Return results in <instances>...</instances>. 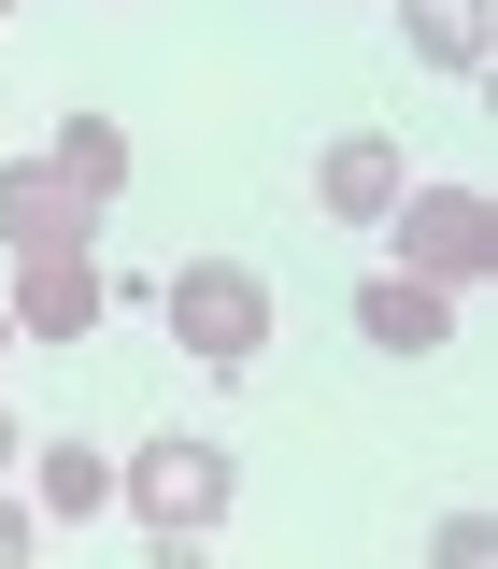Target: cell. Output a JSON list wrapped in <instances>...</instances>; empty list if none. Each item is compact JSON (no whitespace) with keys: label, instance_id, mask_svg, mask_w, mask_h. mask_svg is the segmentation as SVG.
<instances>
[{"label":"cell","instance_id":"obj_1","mask_svg":"<svg viewBox=\"0 0 498 569\" xmlns=\"http://www.w3.org/2000/svg\"><path fill=\"white\" fill-rule=\"evenodd\" d=\"M114 498H129L142 527H157V556H200L213 527H228V441L171 427V441H142L129 470H114Z\"/></svg>","mask_w":498,"mask_h":569},{"label":"cell","instance_id":"obj_2","mask_svg":"<svg viewBox=\"0 0 498 569\" xmlns=\"http://www.w3.org/2000/svg\"><path fill=\"white\" fill-rule=\"evenodd\" d=\"M385 242H399V271H427V284H485L498 271V200L485 186H399V200H385Z\"/></svg>","mask_w":498,"mask_h":569},{"label":"cell","instance_id":"obj_3","mask_svg":"<svg viewBox=\"0 0 498 569\" xmlns=\"http://www.w3.org/2000/svg\"><path fill=\"white\" fill-rule=\"evenodd\" d=\"M171 342L200 356V370H257V342H271V284L242 271V257H186V271H171Z\"/></svg>","mask_w":498,"mask_h":569},{"label":"cell","instance_id":"obj_4","mask_svg":"<svg viewBox=\"0 0 498 569\" xmlns=\"http://www.w3.org/2000/svg\"><path fill=\"white\" fill-rule=\"evenodd\" d=\"M86 228H100V200L58 186L43 157H29V171H0V257H86Z\"/></svg>","mask_w":498,"mask_h":569},{"label":"cell","instance_id":"obj_5","mask_svg":"<svg viewBox=\"0 0 498 569\" xmlns=\"http://www.w3.org/2000/svg\"><path fill=\"white\" fill-rule=\"evenodd\" d=\"M100 257H14V342H86L100 328Z\"/></svg>","mask_w":498,"mask_h":569},{"label":"cell","instance_id":"obj_6","mask_svg":"<svg viewBox=\"0 0 498 569\" xmlns=\"http://www.w3.org/2000/svg\"><path fill=\"white\" fill-rule=\"evenodd\" d=\"M356 328H370L385 356H441V342H456V284H427V271H370V284H356Z\"/></svg>","mask_w":498,"mask_h":569},{"label":"cell","instance_id":"obj_7","mask_svg":"<svg viewBox=\"0 0 498 569\" xmlns=\"http://www.w3.org/2000/svg\"><path fill=\"white\" fill-rule=\"evenodd\" d=\"M399 186H414V171H399V142H385V129H342L328 157H313V200L342 213V228H385V200H399Z\"/></svg>","mask_w":498,"mask_h":569},{"label":"cell","instance_id":"obj_8","mask_svg":"<svg viewBox=\"0 0 498 569\" xmlns=\"http://www.w3.org/2000/svg\"><path fill=\"white\" fill-rule=\"evenodd\" d=\"M399 43L427 71H485L498 58V0H399Z\"/></svg>","mask_w":498,"mask_h":569},{"label":"cell","instance_id":"obj_9","mask_svg":"<svg viewBox=\"0 0 498 569\" xmlns=\"http://www.w3.org/2000/svg\"><path fill=\"white\" fill-rule=\"evenodd\" d=\"M43 171L86 186V200H114V186H129V129H114V114H71V129L43 142Z\"/></svg>","mask_w":498,"mask_h":569},{"label":"cell","instance_id":"obj_10","mask_svg":"<svg viewBox=\"0 0 498 569\" xmlns=\"http://www.w3.org/2000/svg\"><path fill=\"white\" fill-rule=\"evenodd\" d=\"M29 485H43V512H58V527H86V512L114 498V470H100L86 441H43V456H29Z\"/></svg>","mask_w":498,"mask_h":569},{"label":"cell","instance_id":"obj_11","mask_svg":"<svg viewBox=\"0 0 498 569\" xmlns=\"http://www.w3.org/2000/svg\"><path fill=\"white\" fill-rule=\"evenodd\" d=\"M29 541H43V512H29V498H0V569H29Z\"/></svg>","mask_w":498,"mask_h":569},{"label":"cell","instance_id":"obj_12","mask_svg":"<svg viewBox=\"0 0 498 569\" xmlns=\"http://www.w3.org/2000/svg\"><path fill=\"white\" fill-rule=\"evenodd\" d=\"M14 456H29V441H14V413H0V470H14Z\"/></svg>","mask_w":498,"mask_h":569},{"label":"cell","instance_id":"obj_13","mask_svg":"<svg viewBox=\"0 0 498 569\" xmlns=\"http://www.w3.org/2000/svg\"><path fill=\"white\" fill-rule=\"evenodd\" d=\"M0 356H14V299H0Z\"/></svg>","mask_w":498,"mask_h":569},{"label":"cell","instance_id":"obj_14","mask_svg":"<svg viewBox=\"0 0 498 569\" xmlns=\"http://www.w3.org/2000/svg\"><path fill=\"white\" fill-rule=\"evenodd\" d=\"M0 14H14V0H0Z\"/></svg>","mask_w":498,"mask_h":569}]
</instances>
